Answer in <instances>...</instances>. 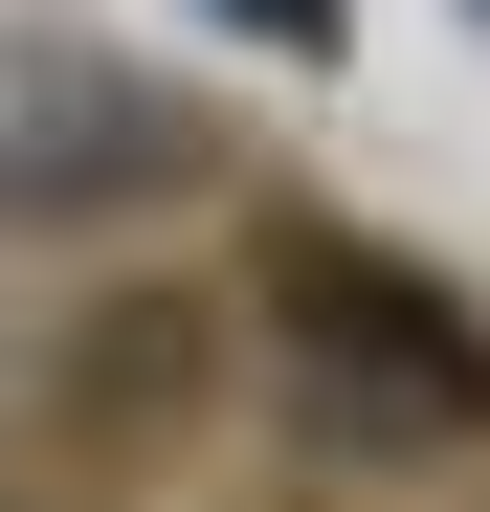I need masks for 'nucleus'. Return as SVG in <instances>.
<instances>
[{
    "mask_svg": "<svg viewBox=\"0 0 490 512\" xmlns=\"http://www.w3.org/2000/svg\"><path fill=\"white\" fill-rule=\"evenodd\" d=\"M179 156V112L112 90V67H67V45H0V223H67L90 179H156Z\"/></svg>",
    "mask_w": 490,
    "mask_h": 512,
    "instance_id": "obj_2",
    "label": "nucleus"
},
{
    "mask_svg": "<svg viewBox=\"0 0 490 512\" xmlns=\"http://www.w3.org/2000/svg\"><path fill=\"white\" fill-rule=\"evenodd\" d=\"M223 23H268L290 67H335V45H357V0H223Z\"/></svg>",
    "mask_w": 490,
    "mask_h": 512,
    "instance_id": "obj_3",
    "label": "nucleus"
},
{
    "mask_svg": "<svg viewBox=\"0 0 490 512\" xmlns=\"http://www.w3.org/2000/svg\"><path fill=\"white\" fill-rule=\"evenodd\" d=\"M268 334H290V379L335 401L357 446H468V423H490V312L424 290L357 223H268Z\"/></svg>",
    "mask_w": 490,
    "mask_h": 512,
    "instance_id": "obj_1",
    "label": "nucleus"
}]
</instances>
